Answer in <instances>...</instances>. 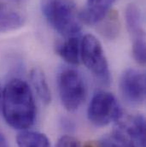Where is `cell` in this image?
Wrapping results in <instances>:
<instances>
[{
  "instance_id": "cell-20",
  "label": "cell",
  "mask_w": 146,
  "mask_h": 147,
  "mask_svg": "<svg viewBox=\"0 0 146 147\" xmlns=\"http://www.w3.org/2000/svg\"><path fill=\"white\" fill-rule=\"evenodd\" d=\"M1 98H2V91H1V86H0V111H1Z\"/></svg>"
},
{
  "instance_id": "cell-5",
  "label": "cell",
  "mask_w": 146,
  "mask_h": 147,
  "mask_svg": "<svg viewBox=\"0 0 146 147\" xmlns=\"http://www.w3.org/2000/svg\"><path fill=\"white\" fill-rule=\"evenodd\" d=\"M121 116V108L111 92L98 91L92 96L87 109V117L94 126L105 127L112 121H117Z\"/></svg>"
},
{
  "instance_id": "cell-10",
  "label": "cell",
  "mask_w": 146,
  "mask_h": 147,
  "mask_svg": "<svg viewBox=\"0 0 146 147\" xmlns=\"http://www.w3.org/2000/svg\"><path fill=\"white\" fill-rule=\"evenodd\" d=\"M24 17L14 9L0 3V33H6L20 28L24 24Z\"/></svg>"
},
{
  "instance_id": "cell-13",
  "label": "cell",
  "mask_w": 146,
  "mask_h": 147,
  "mask_svg": "<svg viewBox=\"0 0 146 147\" xmlns=\"http://www.w3.org/2000/svg\"><path fill=\"white\" fill-rule=\"evenodd\" d=\"M126 22L128 32L131 35L143 32L142 28V16L139 8L135 3L127 5L125 12Z\"/></svg>"
},
{
  "instance_id": "cell-18",
  "label": "cell",
  "mask_w": 146,
  "mask_h": 147,
  "mask_svg": "<svg viewBox=\"0 0 146 147\" xmlns=\"http://www.w3.org/2000/svg\"><path fill=\"white\" fill-rule=\"evenodd\" d=\"M0 147H9L5 135L1 131H0Z\"/></svg>"
},
{
  "instance_id": "cell-17",
  "label": "cell",
  "mask_w": 146,
  "mask_h": 147,
  "mask_svg": "<svg viewBox=\"0 0 146 147\" xmlns=\"http://www.w3.org/2000/svg\"><path fill=\"white\" fill-rule=\"evenodd\" d=\"M55 147H80L79 141L70 135H64L61 137Z\"/></svg>"
},
{
  "instance_id": "cell-4",
  "label": "cell",
  "mask_w": 146,
  "mask_h": 147,
  "mask_svg": "<svg viewBox=\"0 0 146 147\" xmlns=\"http://www.w3.org/2000/svg\"><path fill=\"white\" fill-rule=\"evenodd\" d=\"M80 60L87 69L104 85L110 83L109 63L100 41L92 34H86L80 41Z\"/></svg>"
},
{
  "instance_id": "cell-19",
  "label": "cell",
  "mask_w": 146,
  "mask_h": 147,
  "mask_svg": "<svg viewBox=\"0 0 146 147\" xmlns=\"http://www.w3.org/2000/svg\"><path fill=\"white\" fill-rule=\"evenodd\" d=\"M84 147H97L96 144H92V143H89V144H86Z\"/></svg>"
},
{
  "instance_id": "cell-15",
  "label": "cell",
  "mask_w": 146,
  "mask_h": 147,
  "mask_svg": "<svg viewBox=\"0 0 146 147\" xmlns=\"http://www.w3.org/2000/svg\"><path fill=\"white\" fill-rule=\"evenodd\" d=\"M106 19L108 21L104 23L102 28V34L104 35L109 38H113L117 35L119 32V24H118V17L115 12H111L106 16Z\"/></svg>"
},
{
  "instance_id": "cell-3",
  "label": "cell",
  "mask_w": 146,
  "mask_h": 147,
  "mask_svg": "<svg viewBox=\"0 0 146 147\" xmlns=\"http://www.w3.org/2000/svg\"><path fill=\"white\" fill-rule=\"evenodd\" d=\"M57 85L64 108L69 111L78 110L87 95V85L82 74L72 68L63 69L58 74Z\"/></svg>"
},
{
  "instance_id": "cell-7",
  "label": "cell",
  "mask_w": 146,
  "mask_h": 147,
  "mask_svg": "<svg viewBox=\"0 0 146 147\" xmlns=\"http://www.w3.org/2000/svg\"><path fill=\"white\" fill-rule=\"evenodd\" d=\"M122 117V116H121ZM117 121L114 131L133 147H145V118L143 115H132Z\"/></svg>"
},
{
  "instance_id": "cell-2",
  "label": "cell",
  "mask_w": 146,
  "mask_h": 147,
  "mask_svg": "<svg viewBox=\"0 0 146 147\" xmlns=\"http://www.w3.org/2000/svg\"><path fill=\"white\" fill-rule=\"evenodd\" d=\"M41 10L49 25L62 36L79 35L81 21L73 0H41Z\"/></svg>"
},
{
  "instance_id": "cell-14",
  "label": "cell",
  "mask_w": 146,
  "mask_h": 147,
  "mask_svg": "<svg viewBox=\"0 0 146 147\" xmlns=\"http://www.w3.org/2000/svg\"><path fill=\"white\" fill-rule=\"evenodd\" d=\"M133 38V56L135 61L144 65L145 63V32H140L132 35Z\"/></svg>"
},
{
  "instance_id": "cell-6",
  "label": "cell",
  "mask_w": 146,
  "mask_h": 147,
  "mask_svg": "<svg viewBox=\"0 0 146 147\" xmlns=\"http://www.w3.org/2000/svg\"><path fill=\"white\" fill-rule=\"evenodd\" d=\"M120 89L123 98L132 105H140L145 100V74L135 69H126L121 74Z\"/></svg>"
},
{
  "instance_id": "cell-8",
  "label": "cell",
  "mask_w": 146,
  "mask_h": 147,
  "mask_svg": "<svg viewBox=\"0 0 146 147\" xmlns=\"http://www.w3.org/2000/svg\"><path fill=\"white\" fill-rule=\"evenodd\" d=\"M117 0H86L79 12L81 22L88 25H96L101 22L110 12V9Z\"/></svg>"
},
{
  "instance_id": "cell-1",
  "label": "cell",
  "mask_w": 146,
  "mask_h": 147,
  "mask_svg": "<svg viewBox=\"0 0 146 147\" xmlns=\"http://www.w3.org/2000/svg\"><path fill=\"white\" fill-rule=\"evenodd\" d=\"M1 110L6 123L17 130H27L35 121L36 105L29 85L21 79L9 80L2 91Z\"/></svg>"
},
{
  "instance_id": "cell-9",
  "label": "cell",
  "mask_w": 146,
  "mask_h": 147,
  "mask_svg": "<svg viewBox=\"0 0 146 147\" xmlns=\"http://www.w3.org/2000/svg\"><path fill=\"white\" fill-rule=\"evenodd\" d=\"M80 41L79 35L67 38L57 46V54L68 63L78 65L80 62Z\"/></svg>"
},
{
  "instance_id": "cell-12",
  "label": "cell",
  "mask_w": 146,
  "mask_h": 147,
  "mask_svg": "<svg viewBox=\"0 0 146 147\" xmlns=\"http://www.w3.org/2000/svg\"><path fill=\"white\" fill-rule=\"evenodd\" d=\"M18 147H51L48 137L39 132L22 130L16 136Z\"/></svg>"
},
{
  "instance_id": "cell-16",
  "label": "cell",
  "mask_w": 146,
  "mask_h": 147,
  "mask_svg": "<svg viewBox=\"0 0 146 147\" xmlns=\"http://www.w3.org/2000/svg\"><path fill=\"white\" fill-rule=\"evenodd\" d=\"M97 147H133L116 132H113L110 136L105 137L96 144Z\"/></svg>"
},
{
  "instance_id": "cell-11",
  "label": "cell",
  "mask_w": 146,
  "mask_h": 147,
  "mask_svg": "<svg viewBox=\"0 0 146 147\" xmlns=\"http://www.w3.org/2000/svg\"><path fill=\"white\" fill-rule=\"evenodd\" d=\"M30 81L39 99L45 105L51 101V92L46 76L39 68H34L30 72Z\"/></svg>"
}]
</instances>
